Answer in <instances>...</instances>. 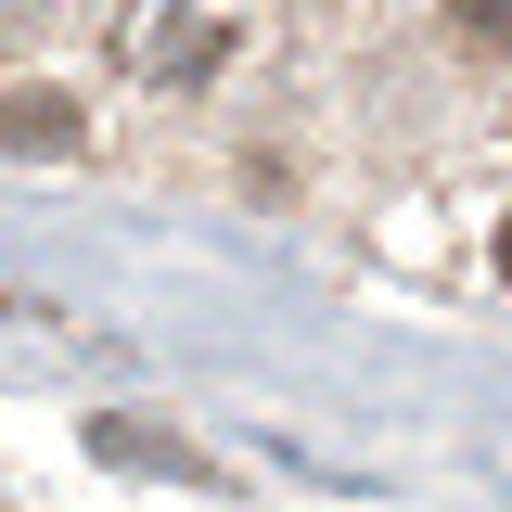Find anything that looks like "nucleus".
<instances>
[{"mask_svg":"<svg viewBox=\"0 0 512 512\" xmlns=\"http://www.w3.org/2000/svg\"><path fill=\"white\" fill-rule=\"evenodd\" d=\"M500 269H512V218H500Z\"/></svg>","mask_w":512,"mask_h":512,"instance_id":"obj_3","label":"nucleus"},{"mask_svg":"<svg viewBox=\"0 0 512 512\" xmlns=\"http://www.w3.org/2000/svg\"><path fill=\"white\" fill-rule=\"evenodd\" d=\"M0 141H26V154H77V103H64V90H13V103H0Z\"/></svg>","mask_w":512,"mask_h":512,"instance_id":"obj_1","label":"nucleus"},{"mask_svg":"<svg viewBox=\"0 0 512 512\" xmlns=\"http://www.w3.org/2000/svg\"><path fill=\"white\" fill-rule=\"evenodd\" d=\"M448 26H461L474 52H512V0H448Z\"/></svg>","mask_w":512,"mask_h":512,"instance_id":"obj_2","label":"nucleus"}]
</instances>
